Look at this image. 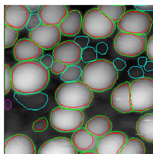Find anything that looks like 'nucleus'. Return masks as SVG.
<instances>
[{
    "label": "nucleus",
    "mask_w": 153,
    "mask_h": 154,
    "mask_svg": "<svg viewBox=\"0 0 153 154\" xmlns=\"http://www.w3.org/2000/svg\"><path fill=\"white\" fill-rule=\"evenodd\" d=\"M129 76L135 80L141 79L144 76V71L139 66H133L128 71Z\"/></svg>",
    "instance_id": "nucleus-31"
},
{
    "label": "nucleus",
    "mask_w": 153,
    "mask_h": 154,
    "mask_svg": "<svg viewBox=\"0 0 153 154\" xmlns=\"http://www.w3.org/2000/svg\"><path fill=\"white\" fill-rule=\"evenodd\" d=\"M144 69L146 71H153V62L152 61H147L146 63L144 66Z\"/></svg>",
    "instance_id": "nucleus-39"
},
{
    "label": "nucleus",
    "mask_w": 153,
    "mask_h": 154,
    "mask_svg": "<svg viewBox=\"0 0 153 154\" xmlns=\"http://www.w3.org/2000/svg\"><path fill=\"white\" fill-rule=\"evenodd\" d=\"M83 19L81 12L77 10L69 11L58 26L61 34L66 36H74L81 30Z\"/></svg>",
    "instance_id": "nucleus-19"
},
{
    "label": "nucleus",
    "mask_w": 153,
    "mask_h": 154,
    "mask_svg": "<svg viewBox=\"0 0 153 154\" xmlns=\"http://www.w3.org/2000/svg\"><path fill=\"white\" fill-rule=\"evenodd\" d=\"M82 71L81 67L78 66H68L64 72L61 74L60 78L64 82L79 81L82 77Z\"/></svg>",
    "instance_id": "nucleus-25"
},
{
    "label": "nucleus",
    "mask_w": 153,
    "mask_h": 154,
    "mask_svg": "<svg viewBox=\"0 0 153 154\" xmlns=\"http://www.w3.org/2000/svg\"><path fill=\"white\" fill-rule=\"evenodd\" d=\"M54 61V60L53 59V57L49 54H46L45 56H43L40 59V62L41 63V65L47 69L51 67Z\"/></svg>",
    "instance_id": "nucleus-35"
},
{
    "label": "nucleus",
    "mask_w": 153,
    "mask_h": 154,
    "mask_svg": "<svg viewBox=\"0 0 153 154\" xmlns=\"http://www.w3.org/2000/svg\"><path fill=\"white\" fill-rule=\"evenodd\" d=\"M56 103L60 106L82 109L87 108L93 98L92 90L82 81L64 82L55 91Z\"/></svg>",
    "instance_id": "nucleus-3"
},
{
    "label": "nucleus",
    "mask_w": 153,
    "mask_h": 154,
    "mask_svg": "<svg viewBox=\"0 0 153 154\" xmlns=\"http://www.w3.org/2000/svg\"><path fill=\"white\" fill-rule=\"evenodd\" d=\"M30 15V11L26 5H7L4 8L5 24L17 30L26 26Z\"/></svg>",
    "instance_id": "nucleus-12"
},
{
    "label": "nucleus",
    "mask_w": 153,
    "mask_h": 154,
    "mask_svg": "<svg viewBox=\"0 0 153 154\" xmlns=\"http://www.w3.org/2000/svg\"><path fill=\"white\" fill-rule=\"evenodd\" d=\"M12 87V69L8 64L4 65V94L8 93Z\"/></svg>",
    "instance_id": "nucleus-28"
},
{
    "label": "nucleus",
    "mask_w": 153,
    "mask_h": 154,
    "mask_svg": "<svg viewBox=\"0 0 153 154\" xmlns=\"http://www.w3.org/2000/svg\"><path fill=\"white\" fill-rule=\"evenodd\" d=\"M109 49L108 45L105 42H100L96 45V50L97 53H100L101 55H104L107 52Z\"/></svg>",
    "instance_id": "nucleus-36"
},
{
    "label": "nucleus",
    "mask_w": 153,
    "mask_h": 154,
    "mask_svg": "<svg viewBox=\"0 0 153 154\" xmlns=\"http://www.w3.org/2000/svg\"><path fill=\"white\" fill-rule=\"evenodd\" d=\"M27 6L30 12H35L38 10V9L40 6H39V5H28Z\"/></svg>",
    "instance_id": "nucleus-41"
},
{
    "label": "nucleus",
    "mask_w": 153,
    "mask_h": 154,
    "mask_svg": "<svg viewBox=\"0 0 153 154\" xmlns=\"http://www.w3.org/2000/svg\"><path fill=\"white\" fill-rule=\"evenodd\" d=\"M83 30L93 39H104L110 37L115 29V23L98 8L89 10L83 19Z\"/></svg>",
    "instance_id": "nucleus-4"
},
{
    "label": "nucleus",
    "mask_w": 153,
    "mask_h": 154,
    "mask_svg": "<svg viewBox=\"0 0 153 154\" xmlns=\"http://www.w3.org/2000/svg\"><path fill=\"white\" fill-rule=\"evenodd\" d=\"M81 60L85 63H91L97 60V52L92 47H87L82 49Z\"/></svg>",
    "instance_id": "nucleus-27"
},
{
    "label": "nucleus",
    "mask_w": 153,
    "mask_h": 154,
    "mask_svg": "<svg viewBox=\"0 0 153 154\" xmlns=\"http://www.w3.org/2000/svg\"><path fill=\"white\" fill-rule=\"evenodd\" d=\"M64 5H44L38 11L42 24L59 26L68 14Z\"/></svg>",
    "instance_id": "nucleus-17"
},
{
    "label": "nucleus",
    "mask_w": 153,
    "mask_h": 154,
    "mask_svg": "<svg viewBox=\"0 0 153 154\" xmlns=\"http://www.w3.org/2000/svg\"><path fill=\"white\" fill-rule=\"evenodd\" d=\"M152 24V19L148 14L132 10L121 17L118 22V28L121 32L145 35L150 31Z\"/></svg>",
    "instance_id": "nucleus-7"
},
{
    "label": "nucleus",
    "mask_w": 153,
    "mask_h": 154,
    "mask_svg": "<svg viewBox=\"0 0 153 154\" xmlns=\"http://www.w3.org/2000/svg\"><path fill=\"white\" fill-rule=\"evenodd\" d=\"M85 121L82 111L62 106L52 110L50 122L52 128L61 132H71L79 130Z\"/></svg>",
    "instance_id": "nucleus-5"
},
{
    "label": "nucleus",
    "mask_w": 153,
    "mask_h": 154,
    "mask_svg": "<svg viewBox=\"0 0 153 154\" xmlns=\"http://www.w3.org/2000/svg\"><path fill=\"white\" fill-rule=\"evenodd\" d=\"M147 61H148L147 58L144 57H140L138 59V64L140 66H144H144L146 63Z\"/></svg>",
    "instance_id": "nucleus-40"
},
{
    "label": "nucleus",
    "mask_w": 153,
    "mask_h": 154,
    "mask_svg": "<svg viewBox=\"0 0 153 154\" xmlns=\"http://www.w3.org/2000/svg\"><path fill=\"white\" fill-rule=\"evenodd\" d=\"M144 143L137 138L128 140L119 154H145Z\"/></svg>",
    "instance_id": "nucleus-24"
},
{
    "label": "nucleus",
    "mask_w": 153,
    "mask_h": 154,
    "mask_svg": "<svg viewBox=\"0 0 153 154\" xmlns=\"http://www.w3.org/2000/svg\"><path fill=\"white\" fill-rule=\"evenodd\" d=\"M83 82L91 89L104 92L111 89L118 79V71L112 62L101 59L89 63L82 71Z\"/></svg>",
    "instance_id": "nucleus-2"
},
{
    "label": "nucleus",
    "mask_w": 153,
    "mask_h": 154,
    "mask_svg": "<svg viewBox=\"0 0 153 154\" xmlns=\"http://www.w3.org/2000/svg\"><path fill=\"white\" fill-rule=\"evenodd\" d=\"M49 71L40 62H20L12 69V87L18 93L40 92L47 86Z\"/></svg>",
    "instance_id": "nucleus-1"
},
{
    "label": "nucleus",
    "mask_w": 153,
    "mask_h": 154,
    "mask_svg": "<svg viewBox=\"0 0 153 154\" xmlns=\"http://www.w3.org/2000/svg\"><path fill=\"white\" fill-rule=\"evenodd\" d=\"M14 97L26 109L39 110L44 108L48 102V96L42 92L35 93L20 94L15 93Z\"/></svg>",
    "instance_id": "nucleus-18"
},
{
    "label": "nucleus",
    "mask_w": 153,
    "mask_h": 154,
    "mask_svg": "<svg viewBox=\"0 0 153 154\" xmlns=\"http://www.w3.org/2000/svg\"><path fill=\"white\" fill-rule=\"evenodd\" d=\"M35 146L28 136L17 134L8 138L4 143V154H35Z\"/></svg>",
    "instance_id": "nucleus-14"
},
{
    "label": "nucleus",
    "mask_w": 153,
    "mask_h": 154,
    "mask_svg": "<svg viewBox=\"0 0 153 154\" xmlns=\"http://www.w3.org/2000/svg\"><path fill=\"white\" fill-rule=\"evenodd\" d=\"M98 8L114 23L118 22L126 12L124 5H100Z\"/></svg>",
    "instance_id": "nucleus-23"
},
{
    "label": "nucleus",
    "mask_w": 153,
    "mask_h": 154,
    "mask_svg": "<svg viewBox=\"0 0 153 154\" xmlns=\"http://www.w3.org/2000/svg\"><path fill=\"white\" fill-rule=\"evenodd\" d=\"M74 42L76 45H78L82 49H83L87 47L89 42V39L87 36H79L76 37L74 39Z\"/></svg>",
    "instance_id": "nucleus-33"
},
{
    "label": "nucleus",
    "mask_w": 153,
    "mask_h": 154,
    "mask_svg": "<svg viewBox=\"0 0 153 154\" xmlns=\"http://www.w3.org/2000/svg\"><path fill=\"white\" fill-rule=\"evenodd\" d=\"M67 65L55 60L52 63L50 69L53 73L59 75L63 73L67 69Z\"/></svg>",
    "instance_id": "nucleus-32"
},
{
    "label": "nucleus",
    "mask_w": 153,
    "mask_h": 154,
    "mask_svg": "<svg viewBox=\"0 0 153 154\" xmlns=\"http://www.w3.org/2000/svg\"><path fill=\"white\" fill-rule=\"evenodd\" d=\"M136 130L143 140L153 143V113L146 114L140 118L136 123Z\"/></svg>",
    "instance_id": "nucleus-22"
},
{
    "label": "nucleus",
    "mask_w": 153,
    "mask_h": 154,
    "mask_svg": "<svg viewBox=\"0 0 153 154\" xmlns=\"http://www.w3.org/2000/svg\"><path fill=\"white\" fill-rule=\"evenodd\" d=\"M130 85L128 82L121 84L114 89L111 95V102L113 108L122 113L133 110Z\"/></svg>",
    "instance_id": "nucleus-15"
},
{
    "label": "nucleus",
    "mask_w": 153,
    "mask_h": 154,
    "mask_svg": "<svg viewBox=\"0 0 153 154\" xmlns=\"http://www.w3.org/2000/svg\"><path fill=\"white\" fill-rule=\"evenodd\" d=\"M131 100L134 112H142L153 108V80L142 77L130 85Z\"/></svg>",
    "instance_id": "nucleus-6"
},
{
    "label": "nucleus",
    "mask_w": 153,
    "mask_h": 154,
    "mask_svg": "<svg viewBox=\"0 0 153 154\" xmlns=\"http://www.w3.org/2000/svg\"><path fill=\"white\" fill-rule=\"evenodd\" d=\"M14 54L16 60L20 62L35 61L43 56L44 51L30 39H22L16 43Z\"/></svg>",
    "instance_id": "nucleus-13"
},
{
    "label": "nucleus",
    "mask_w": 153,
    "mask_h": 154,
    "mask_svg": "<svg viewBox=\"0 0 153 154\" xmlns=\"http://www.w3.org/2000/svg\"><path fill=\"white\" fill-rule=\"evenodd\" d=\"M29 37L41 48L48 50L59 44L61 32L58 26L41 24L30 32Z\"/></svg>",
    "instance_id": "nucleus-9"
},
{
    "label": "nucleus",
    "mask_w": 153,
    "mask_h": 154,
    "mask_svg": "<svg viewBox=\"0 0 153 154\" xmlns=\"http://www.w3.org/2000/svg\"><path fill=\"white\" fill-rule=\"evenodd\" d=\"M98 138L89 132L86 128H81L73 134L72 142L76 150L82 152L95 150Z\"/></svg>",
    "instance_id": "nucleus-20"
},
{
    "label": "nucleus",
    "mask_w": 153,
    "mask_h": 154,
    "mask_svg": "<svg viewBox=\"0 0 153 154\" xmlns=\"http://www.w3.org/2000/svg\"><path fill=\"white\" fill-rule=\"evenodd\" d=\"M18 38L17 30L7 25H4V48H8L15 45Z\"/></svg>",
    "instance_id": "nucleus-26"
},
{
    "label": "nucleus",
    "mask_w": 153,
    "mask_h": 154,
    "mask_svg": "<svg viewBox=\"0 0 153 154\" xmlns=\"http://www.w3.org/2000/svg\"><path fill=\"white\" fill-rule=\"evenodd\" d=\"M146 37L128 32L118 33L114 38L113 47L117 53L126 57H136L146 48Z\"/></svg>",
    "instance_id": "nucleus-8"
},
{
    "label": "nucleus",
    "mask_w": 153,
    "mask_h": 154,
    "mask_svg": "<svg viewBox=\"0 0 153 154\" xmlns=\"http://www.w3.org/2000/svg\"><path fill=\"white\" fill-rule=\"evenodd\" d=\"M12 103L11 101L9 99H6L4 101V108L6 110H10L11 109Z\"/></svg>",
    "instance_id": "nucleus-42"
},
{
    "label": "nucleus",
    "mask_w": 153,
    "mask_h": 154,
    "mask_svg": "<svg viewBox=\"0 0 153 154\" xmlns=\"http://www.w3.org/2000/svg\"><path fill=\"white\" fill-rule=\"evenodd\" d=\"M82 49L74 42L67 41L59 43L54 48L53 57L65 65H75L81 60Z\"/></svg>",
    "instance_id": "nucleus-11"
},
{
    "label": "nucleus",
    "mask_w": 153,
    "mask_h": 154,
    "mask_svg": "<svg viewBox=\"0 0 153 154\" xmlns=\"http://www.w3.org/2000/svg\"><path fill=\"white\" fill-rule=\"evenodd\" d=\"M136 10L140 11H153V5H135Z\"/></svg>",
    "instance_id": "nucleus-38"
},
{
    "label": "nucleus",
    "mask_w": 153,
    "mask_h": 154,
    "mask_svg": "<svg viewBox=\"0 0 153 154\" xmlns=\"http://www.w3.org/2000/svg\"><path fill=\"white\" fill-rule=\"evenodd\" d=\"M112 123L105 116H96L90 119L86 125V129L96 137H101L112 130Z\"/></svg>",
    "instance_id": "nucleus-21"
},
{
    "label": "nucleus",
    "mask_w": 153,
    "mask_h": 154,
    "mask_svg": "<svg viewBox=\"0 0 153 154\" xmlns=\"http://www.w3.org/2000/svg\"><path fill=\"white\" fill-rule=\"evenodd\" d=\"M48 122L45 117L40 118L33 123L32 129L35 132H42L47 128Z\"/></svg>",
    "instance_id": "nucleus-30"
},
{
    "label": "nucleus",
    "mask_w": 153,
    "mask_h": 154,
    "mask_svg": "<svg viewBox=\"0 0 153 154\" xmlns=\"http://www.w3.org/2000/svg\"><path fill=\"white\" fill-rule=\"evenodd\" d=\"M145 50L149 59L153 62V34L146 41Z\"/></svg>",
    "instance_id": "nucleus-34"
},
{
    "label": "nucleus",
    "mask_w": 153,
    "mask_h": 154,
    "mask_svg": "<svg viewBox=\"0 0 153 154\" xmlns=\"http://www.w3.org/2000/svg\"><path fill=\"white\" fill-rule=\"evenodd\" d=\"M80 154H97L96 152L94 151H88V152H81Z\"/></svg>",
    "instance_id": "nucleus-43"
},
{
    "label": "nucleus",
    "mask_w": 153,
    "mask_h": 154,
    "mask_svg": "<svg viewBox=\"0 0 153 154\" xmlns=\"http://www.w3.org/2000/svg\"><path fill=\"white\" fill-rule=\"evenodd\" d=\"M112 63L114 67L117 71H122L124 69L126 66V62L119 58L115 59Z\"/></svg>",
    "instance_id": "nucleus-37"
},
{
    "label": "nucleus",
    "mask_w": 153,
    "mask_h": 154,
    "mask_svg": "<svg viewBox=\"0 0 153 154\" xmlns=\"http://www.w3.org/2000/svg\"><path fill=\"white\" fill-rule=\"evenodd\" d=\"M127 141V136L124 133L111 132L98 140L95 151L97 154H119Z\"/></svg>",
    "instance_id": "nucleus-10"
},
{
    "label": "nucleus",
    "mask_w": 153,
    "mask_h": 154,
    "mask_svg": "<svg viewBox=\"0 0 153 154\" xmlns=\"http://www.w3.org/2000/svg\"><path fill=\"white\" fill-rule=\"evenodd\" d=\"M38 154H77V150L70 139L58 137L44 142Z\"/></svg>",
    "instance_id": "nucleus-16"
},
{
    "label": "nucleus",
    "mask_w": 153,
    "mask_h": 154,
    "mask_svg": "<svg viewBox=\"0 0 153 154\" xmlns=\"http://www.w3.org/2000/svg\"><path fill=\"white\" fill-rule=\"evenodd\" d=\"M40 24H41V21L40 17L38 14L34 13L31 14L26 28L30 32L38 28Z\"/></svg>",
    "instance_id": "nucleus-29"
}]
</instances>
